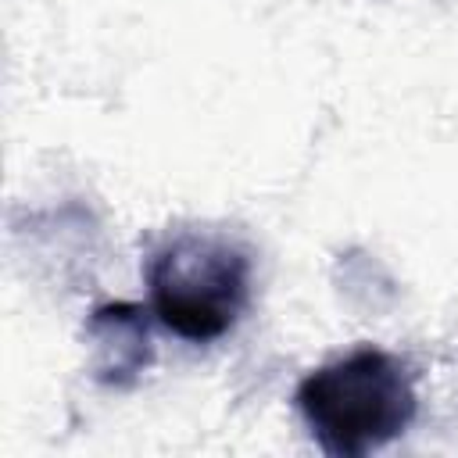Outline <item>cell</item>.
<instances>
[{
	"label": "cell",
	"instance_id": "1",
	"mask_svg": "<svg viewBox=\"0 0 458 458\" xmlns=\"http://www.w3.org/2000/svg\"><path fill=\"white\" fill-rule=\"evenodd\" d=\"M293 401L315 444L336 458L372 454L415 419L411 376L379 347H358L308 372Z\"/></svg>",
	"mask_w": 458,
	"mask_h": 458
},
{
	"label": "cell",
	"instance_id": "2",
	"mask_svg": "<svg viewBox=\"0 0 458 458\" xmlns=\"http://www.w3.org/2000/svg\"><path fill=\"white\" fill-rule=\"evenodd\" d=\"M150 311L186 344L225 336L250 301V258L208 229H179L147 258Z\"/></svg>",
	"mask_w": 458,
	"mask_h": 458
},
{
	"label": "cell",
	"instance_id": "3",
	"mask_svg": "<svg viewBox=\"0 0 458 458\" xmlns=\"http://www.w3.org/2000/svg\"><path fill=\"white\" fill-rule=\"evenodd\" d=\"M89 340L97 344L93 372L107 386H129L150 365V333L136 304H104L89 315Z\"/></svg>",
	"mask_w": 458,
	"mask_h": 458
}]
</instances>
